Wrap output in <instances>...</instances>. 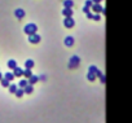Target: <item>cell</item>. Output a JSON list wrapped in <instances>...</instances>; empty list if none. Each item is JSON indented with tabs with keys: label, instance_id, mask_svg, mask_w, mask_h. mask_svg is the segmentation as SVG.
I'll use <instances>...</instances> for the list:
<instances>
[{
	"label": "cell",
	"instance_id": "cell-8",
	"mask_svg": "<svg viewBox=\"0 0 132 123\" xmlns=\"http://www.w3.org/2000/svg\"><path fill=\"white\" fill-rule=\"evenodd\" d=\"M96 75H97V78L100 79V82H101V84H105L106 83V78H105V75H104V73L101 71V70H96Z\"/></svg>",
	"mask_w": 132,
	"mask_h": 123
},
{
	"label": "cell",
	"instance_id": "cell-22",
	"mask_svg": "<svg viewBox=\"0 0 132 123\" xmlns=\"http://www.w3.org/2000/svg\"><path fill=\"white\" fill-rule=\"evenodd\" d=\"M8 88H9V92H11V93H16V91L18 89V86H17V84H11Z\"/></svg>",
	"mask_w": 132,
	"mask_h": 123
},
{
	"label": "cell",
	"instance_id": "cell-17",
	"mask_svg": "<svg viewBox=\"0 0 132 123\" xmlns=\"http://www.w3.org/2000/svg\"><path fill=\"white\" fill-rule=\"evenodd\" d=\"M4 78H5V79H8L9 82H12L16 77H14V74H13V73H5V74H4Z\"/></svg>",
	"mask_w": 132,
	"mask_h": 123
},
{
	"label": "cell",
	"instance_id": "cell-1",
	"mask_svg": "<svg viewBox=\"0 0 132 123\" xmlns=\"http://www.w3.org/2000/svg\"><path fill=\"white\" fill-rule=\"evenodd\" d=\"M79 65H80V57L77 56V54L71 56L70 60H69V65H68V68H69L70 70H74V69H78Z\"/></svg>",
	"mask_w": 132,
	"mask_h": 123
},
{
	"label": "cell",
	"instance_id": "cell-10",
	"mask_svg": "<svg viewBox=\"0 0 132 123\" xmlns=\"http://www.w3.org/2000/svg\"><path fill=\"white\" fill-rule=\"evenodd\" d=\"M61 13L63 17H73V8H63Z\"/></svg>",
	"mask_w": 132,
	"mask_h": 123
},
{
	"label": "cell",
	"instance_id": "cell-9",
	"mask_svg": "<svg viewBox=\"0 0 132 123\" xmlns=\"http://www.w3.org/2000/svg\"><path fill=\"white\" fill-rule=\"evenodd\" d=\"M74 42H75V40H74L73 36H66L65 40H63V43H65L66 47H73V45H74Z\"/></svg>",
	"mask_w": 132,
	"mask_h": 123
},
{
	"label": "cell",
	"instance_id": "cell-5",
	"mask_svg": "<svg viewBox=\"0 0 132 123\" xmlns=\"http://www.w3.org/2000/svg\"><path fill=\"white\" fill-rule=\"evenodd\" d=\"M91 9H92V12H95V13H102V14H105V8L104 7H101V4H93L92 7H91Z\"/></svg>",
	"mask_w": 132,
	"mask_h": 123
},
{
	"label": "cell",
	"instance_id": "cell-28",
	"mask_svg": "<svg viewBox=\"0 0 132 123\" xmlns=\"http://www.w3.org/2000/svg\"><path fill=\"white\" fill-rule=\"evenodd\" d=\"M3 78H4V75H3V74H2V73H0V80H2V79H3Z\"/></svg>",
	"mask_w": 132,
	"mask_h": 123
},
{
	"label": "cell",
	"instance_id": "cell-13",
	"mask_svg": "<svg viewBox=\"0 0 132 123\" xmlns=\"http://www.w3.org/2000/svg\"><path fill=\"white\" fill-rule=\"evenodd\" d=\"M13 74H14V77H22V75H23V70L17 66V68L13 70Z\"/></svg>",
	"mask_w": 132,
	"mask_h": 123
},
{
	"label": "cell",
	"instance_id": "cell-26",
	"mask_svg": "<svg viewBox=\"0 0 132 123\" xmlns=\"http://www.w3.org/2000/svg\"><path fill=\"white\" fill-rule=\"evenodd\" d=\"M86 17H87L88 20H92V18H93V14L89 12V13H87V14H86Z\"/></svg>",
	"mask_w": 132,
	"mask_h": 123
},
{
	"label": "cell",
	"instance_id": "cell-12",
	"mask_svg": "<svg viewBox=\"0 0 132 123\" xmlns=\"http://www.w3.org/2000/svg\"><path fill=\"white\" fill-rule=\"evenodd\" d=\"M62 3H63V8H73L74 7L73 0H65V2H62Z\"/></svg>",
	"mask_w": 132,
	"mask_h": 123
},
{
	"label": "cell",
	"instance_id": "cell-3",
	"mask_svg": "<svg viewBox=\"0 0 132 123\" xmlns=\"http://www.w3.org/2000/svg\"><path fill=\"white\" fill-rule=\"evenodd\" d=\"M96 70H97V68H96L95 65H91V66L88 68L87 80H89V82H95V80H96V78H97V75H96Z\"/></svg>",
	"mask_w": 132,
	"mask_h": 123
},
{
	"label": "cell",
	"instance_id": "cell-24",
	"mask_svg": "<svg viewBox=\"0 0 132 123\" xmlns=\"http://www.w3.org/2000/svg\"><path fill=\"white\" fill-rule=\"evenodd\" d=\"M92 20H95V21H101V16L98 14V13H96V14H93V18Z\"/></svg>",
	"mask_w": 132,
	"mask_h": 123
},
{
	"label": "cell",
	"instance_id": "cell-11",
	"mask_svg": "<svg viewBox=\"0 0 132 123\" xmlns=\"http://www.w3.org/2000/svg\"><path fill=\"white\" fill-rule=\"evenodd\" d=\"M7 66H8L9 69L14 70V69L17 68V62H16V60H9L8 62H7Z\"/></svg>",
	"mask_w": 132,
	"mask_h": 123
},
{
	"label": "cell",
	"instance_id": "cell-25",
	"mask_svg": "<svg viewBox=\"0 0 132 123\" xmlns=\"http://www.w3.org/2000/svg\"><path fill=\"white\" fill-rule=\"evenodd\" d=\"M84 5H87V7L91 8V7L93 5V2H92V0H86V4H84Z\"/></svg>",
	"mask_w": 132,
	"mask_h": 123
},
{
	"label": "cell",
	"instance_id": "cell-15",
	"mask_svg": "<svg viewBox=\"0 0 132 123\" xmlns=\"http://www.w3.org/2000/svg\"><path fill=\"white\" fill-rule=\"evenodd\" d=\"M23 91H25V93H26V95H31V93L34 92V87H32L31 84H27V86L23 88Z\"/></svg>",
	"mask_w": 132,
	"mask_h": 123
},
{
	"label": "cell",
	"instance_id": "cell-2",
	"mask_svg": "<svg viewBox=\"0 0 132 123\" xmlns=\"http://www.w3.org/2000/svg\"><path fill=\"white\" fill-rule=\"evenodd\" d=\"M23 32H25L27 36H29V35H34V34L38 32V26H36L35 23L30 22V23H27V25L23 27Z\"/></svg>",
	"mask_w": 132,
	"mask_h": 123
},
{
	"label": "cell",
	"instance_id": "cell-16",
	"mask_svg": "<svg viewBox=\"0 0 132 123\" xmlns=\"http://www.w3.org/2000/svg\"><path fill=\"white\" fill-rule=\"evenodd\" d=\"M34 65H35V64H34L32 60H26V61H25V68H26V69H32Z\"/></svg>",
	"mask_w": 132,
	"mask_h": 123
},
{
	"label": "cell",
	"instance_id": "cell-20",
	"mask_svg": "<svg viewBox=\"0 0 132 123\" xmlns=\"http://www.w3.org/2000/svg\"><path fill=\"white\" fill-rule=\"evenodd\" d=\"M27 84H29V79H22V80H20V83H18L20 88H25Z\"/></svg>",
	"mask_w": 132,
	"mask_h": 123
},
{
	"label": "cell",
	"instance_id": "cell-18",
	"mask_svg": "<svg viewBox=\"0 0 132 123\" xmlns=\"http://www.w3.org/2000/svg\"><path fill=\"white\" fill-rule=\"evenodd\" d=\"M14 95H16V97L21 99V97L25 95V91H23V88H18V89L16 91V93H14Z\"/></svg>",
	"mask_w": 132,
	"mask_h": 123
},
{
	"label": "cell",
	"instance_id": "cell-27",
	"mask_svg": "<svg viewBox=\"0 0 132 123\" xmlns=\"http://www.w3.org/2000/svg\"><path fill=\"white\" fill-rule=\"evenodd\" d=\"M92 2H93V4H101L102 0H92Z\"/></svg>",
	"mask_w": 132,
	"mask_h": 123
},
{
	"label": "cell",
	"instance_id": "cell-4",
	"mask_svg": "<svg viewBox=\"0 0 132 123\" xmlns=\"http://www.w3.org/2000/svg\"><path fill=\"white\" fill-rule=\"evenodd\" d=\"M63 26H65L66 29H73V27L75 26L74 18H73V17H65V20H63Z\"/></svg>",
	"mask_w": 132,
	"mask_h": 123
},
{
	"label": "cell",
	"instance_id": "cell-14",
	"mask_svg": "<svg viewBox=\"0 0 132 123\" xmlns=\"http://www.w3.org/2000/svg\"><path fill=\"white\" fill-rule=\"evenodd\" d=\"M38 80H39V77H38V75H34V74H32V75H31V77L29 78V84H31V86H32V84H35V83H36Z\"/></svg>",
	"mask_w": 132,
	"mask_h": 123
},
{
	"label": "cell",
	"instance_id": "cell-7",
	"mask_svg": "<svg viewBox=\"0 0 132 123\" xmlns=\"http://www.w3.org/2000/svg\"><path fill=\"white\" fill-rule=\"evenodd\" d=\"M14 16H16V18H18V20H23V17L26 16V13H25V11H23V9L17 8V9L14 11Z\"/></svg>",
	"mask_w": 132,
	"mask_h": 123
},
{
	"label": "cell",
	"instance_id": "cell-19",
	"mask_svg": "<svg viewBox=\"0 0 132 123\" xmlns=\"http://www.w3.org/2000/svg\"><path fill=\"white\" fill-rule=\"evenodd\" d=\"M0 83H2V86H3V87H4V88H8V87H9V86H11V84H9V83H11V82H9V80H8V79H5V78H3V79H2V80H0Z\"/></svg>",
	"mask_w": 132,
	"mask_h": 123
},
{
	"label": "cell",
	"instance_id": "cell-23",
	"mask_svg": "<svg viewBox=\"0 0 132 123\" xmlns=\"http://www.w3.org/2000/svg\"><path fill=\"white\" fill-rule=\"evenodd\" d=\"M82 11L87 14V13H89V12H91V8H89V7H87V5H84V7L82 8Z\"/></svg>",
	"mask_w": 132,
	"mask_h": 123
},
{
	"label": "cell",
	"instance_id": "cell-6",
	"mask_svg": "<svg viewBox=\"0 0 132 123\" xmlns=\"http://www.w3.org/2000/svg\"><path fill=\"white\" fill-rule=\"evenodd\" d=\"M40 40H42V38L39 34L29 35V43H31V44H38V43H40Z\"/></svg>",
	"mask_w": 132,
	"mask_h": 123
},
{
	"label": "cell",
	"instance_id": "cell-21",
	"mask_svg": "<svg viewBox=\"0 0 132 123\" xmlns=\"http://www.w3.org/2000/svg\"><path fill=\"white\" fill-rule=\"evenodd\" d=\"M31 75H32V73H31V69H26V70H23V77H25L26 79H29Z\"/></svg>",
	"mask_w": 132,
	"mask_h": 123
}]
</instances>
